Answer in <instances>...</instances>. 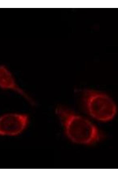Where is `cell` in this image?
<instances>
[{"label":"cell","instance_id":"3957f363","mask_svg":"<svg viewBox=\"0 0 118 177\" xmlns=\"http://www.w3.org/2000/svg\"><path fill=\"white\" fill-rule=\"evenodd\" d=\"M29 117L24 113L11 112L0 116V135L15 137L23 133L27 129Z\"/></svg>","mask_w":118,"mask_h":177},{"label":"cell","instance_id":"7a4b0ae2","mask_svg":"<svg viewBox=\"0 0 118 177\" xmlns=\"http://www.w3.org/2000/svg\"><path fill=\"white\" fill-rule=\"evenodd\" d=\"M82 101L86 111L98 121L107 122L115 117L117 107L113 100L104 93L91 89L83 91Z\"/></svg>","mask_w":118,"mask_h":177},{"label":"cell","instance_id":"6da1fadb","mask_svg":"<svg viewBox=\"0 0 118 177\" xmlns=\"http://www.w3.org/2000/svg\"><path fill=\"white\" fill-rule=\"evenodd\" d=\"M55 112L66 136L72 142L89 145L96 143L102 137L99 129L87 119L61 106L57 107Z\"/></svg>","mask_w":118,"mask_h":177},{"label":"cell","instance_id":"277c9868","mask_svg":"<svg viewBox=\"0 0 118 177\" xmlns=\"http://www.w3.org/2000/svg\"><path fill=\"white\" fill-rule=\"evenodd\" d=\"M0 88L14 92L30 104H35L32 98L18 84L12 72L4 65H0Z\"/></svg>","mask_w":118,"mask_h":177}]
</instances>
